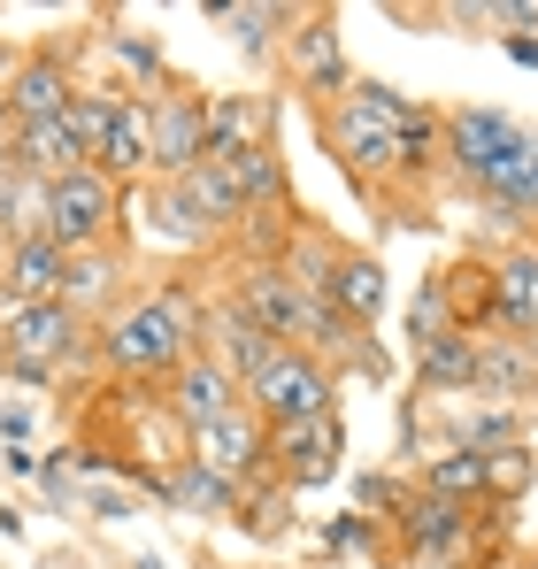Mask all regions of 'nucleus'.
I'll use <instances>...</instances> for the list:
<instances>
[{"instance_id":"nucleus-37","label":"nucleus","mask_w":538,"mask_h":569,"mask_svg":"<svg viewBox=\"0 0 538 569\" xmlns=\"http://www.w3.org/2000/svg\"><path fill=\"white\" fill-rule=\"evenodd\" d=\"M0 470H8V477H39V462H31L23 447H0Z\"/></svg>"},{"instance_id":"nucleus-13","label":"nucleus","mask_w":538,"mask_h":569,"mask_svg":"<svg viewBox=\"0 0 538 569\" xmlns=\"http://www.w3.org/2000/svg\"><path fill=\"white\" fill-rule=\"evenodd\" d=\"M170 408H178L185 439H192V431L223 423V416H231V408H247V400H239V385L223 378V370H216L208 355H192V362H185L178 378H170Z\"/></svg>"},{"instance_id":"nucleus-23","label":"nucleus","mask_w":538,"mask_h":569,"mask_svg":"<svg viewBox=\"0 0 538 569\" xmlns=\"http://www.w3.org/2000/svg\"><path fill=\"white\" fill-rule=\"evenodd\" d=\"M292 62H300V78H308V86H323V93H347V86H355L331 23H300V31H292Z\"/></svg>"},{"instance_id":"nucleus-9","label":"nucleus","mask_w":538,"mask_h":569,"mask_svg":"<svg viewBox=\"0 0 538 569\" xmlns=\"http://www.w3.org/2000/svg\"><path fill=\"white\" fill-rule=\"evenodd\" d=\"M200 355H208V362H216L223 378L247 392V385L262 378V370L277 362V355H285V347H277L262 323H255V316H247V308L231 300V308H216V316H208V339H200Z\"/></svg>"},{"instance_id":"nucleus-30","label":"nucleus","mask_w":538,"mask_h":569,"mask_svg":"<svg viewBox=\"0 0 538 569\" xmlns=\"http://www.w3.org/2000/svg\"><path fill=\"white\" fill-rule=\"evenodd\" d=\"M461 447H469V455H500V447H516V416H508V408H485V416H469Z\"/></svg>"},{"instance_id":"nucleus-16","label":"nucleus","mask_w":538,"mask_h":569,"mask_svg":"<svg viewBox=\"0 0 538 569\" xmlns=\"http://www.w3.org/2000/svg\"><path fill=\"white\" fill-rule=\"evenodd\" d=\"M62 284H70V247H54V239H23V247H8V300H16V308H31V300H62Z\"/></svg>"},{"instance_id":"nucleus-35","label":"nucleus","mask_w":538,"mask_h":569,"mask_svg":"<svg viewBox=\"0 0 538 569\" xmlns=\"http://www.w3.org/2000/svg\"><path fill=\"white\" fill-rule=\"evenodd\" d=\"M23 439H31V408H8L0 416V447H23Z\"/></svg>"},{"instance_id":"nucleus-27","label":"nucleus","mask_w":538,"mask_h":569,"mask_svg":"<svg viewBox=\"0 0 538 569\" xmlns=\"http://www.w3.org/2000/svg\"><path fill=\"white\" fill-rule=\"evenodd\" d=\"M108 292H116V262H108L100 247H92V254H70V284H62V300L86 316V308H100Z\"/></svg>"},{"instance_id":"nucleus-7","label":"nucleus","mask_w":538,"mask_h":569,"mask_svg":"<svg viewBox=\"0 0 538 569\" xmlns=\"http://www.w3.org/2000/svg\"><path fill=\"white\" fill-rule=\"evenodd\" d=\"M108 223H116V178H108L100 162L78 170V178H62L54 200H47V239L70 247V254H92Z\"/></svg>"},{"instance_id":"nucleus-18","label":"nucleus","mask_w":538,"mask_h":569,"mask_svg":"<svg viewBox=\"0 0 538 569\" xmlns=\"http://www.w3.org/2000/svg\"><path fill=\"white\" fill-rule=\"evenodd\" d=\"M216 170L231 178V192L247 200V208H285V162H277V147H239V154H216Z\"/></svg>"},{"instance_id":"nucleus-17","label":"nucleus","mask_w":538,"mask_h":569,"mask_svg":"<svg viewBox=\"0 0 538 569\" xmlns=\"http://www.w3.org/2000/svg\"><path fill=\"white\" fill-rule=\"evenodd\" d=\"M100 170H108V178H139V170H155V116H147V100H116V123H108V147H100Z\"/></svg>"},{"instance_id":"nucleus-39","label":"nucleus","mask_w":538,"mask_h":569,"mask_svg":"<svg viewBox=\"0 0 538 569\" xmlns=\"http://www.w3.org/2000/svg\"><path fill=\"white\" fill-rule=\"evenodd\" d=\"M0 539H23V516L16 508H0Z\"/></svg>"},{"instance_id":"nucleus-2","label":"nucleus","mask_w":538,"mask_h":569,"mask_svg":"<svg viewBox=\"0 0 538 569\" xmlns=\"http://www.w3.org/2000/svg\"><path fill=\"white\" fill-rule=\"evenodd\" d=\"M200 339H208L200 300H192L185 284H162V292H147V300H131V308L108 316L100 355H108L123 378H178L185 362L200 355Z\"/></svg>"},{"instance_id":"nucleus-15","label":"nucleus","mask_w":538,"mask_h":569,"mask_svg":"<svg viewBox=\"0 0 538 569\" xmlns=\"http://www.w3.org/2000/svg\"><path fill=\"white\" fill-rule=\"evenodd\" d=\"M70 100H78L70 62H62V54H31V62L16 70V86H8V116H16V131H23V123H54V116H70Z\"/></svg>"},{"instance_id":"nucleus-21","label":"nucleus","mask_w":538,"mask_h":569,"mask_svg":"<svg viewBox=\"0 0 538 569\" xmlns=\"http://www.w3.org/2000/svg\"><path fill=\"white\" fill-rule=\"evenodd\" d=\"M492 316L508 331H538V254H508L492 270Z\"/></svg>"},{"instance_id":"nucleus-22","label":"nucleus","mask_w":538,"mask_h":569,"mask_svg":"<svg viewBox=\"0 0 538 569\" xmlns=\"http://www.w3.org/2000/svg\"><path fill=\"white\" fill-rule=\"evenodd\" d=\"M162 500H178V508H192V516H223V508H239V485H231V477H216L208 462H192V455H185L178 470L162 477Z\"/></svg>"},{"instance_id":"nucleus-3","label":"nucleus","mask_w":538,"mask_h":569,"mask_svg":"<svg viewBox=\"0 0 538 569\" xmlns=\"http://www.w3.org/2000/svg\"><path fill=\"white\" fill-rule=\"evenodd\" d=\"M78 355H86V316L70 300H31V308L0 300V370L16 385H54L62 362Z\"/></svg>"},{"instance_id":"nucleus-41","label":"nucleus","mask_w":538,"mask_h":569,"mask_svg":"<svg viewBox=\"0 0 538 569\" xmlns=\"http://www.w3.org/2000/svg\"><path fill=\"white\" fill-rule=\"evenodd\" d=\"M524 569H538V555H531V562H524Z\"/></svg>"},{"instance_id":"nucleus-10","label":"nucleus","mask_w":538,"mask_h":569,"mask_svg":"<svg viewBox=\"0 0 538 569\" xmlns=\"http://www.w3.org/2000/svg\"><path fill=\"white\" fill-rule=\"evenodd\" d=\"M192 462H208L216 477H231V485H255V470L269 462V423L255 408H231L223 423L192 431Z\"/></svg>"},{"instance_id":"nucleus-1","label":"nucleus","mask_w":538,"mask_h":569,"mask_svg":"<svg viewBox=\"0 0 538 569\" xmlns=\"http://www.w3.org/2000/svg\"><path fill=\"white\" fill-rule=\"evenodd\" d=\"M331 147L347 154L355 178H416L431 170V147H439V116H424L408 93L377 86V78H355L347 93L331 100Z\"/></svg>"},{"instance_id":"nucleus-31","label":"nucleus","mask_w":538,"mask_h":569,"mask_svg":"<svg viewBox=\"0 0 538 569\" xmlns=\"http://www.w3.org/2000/svg\"><path fill=\"white\" fill-rule=\"evenodd\" d=\"M492 208H500V216H538V139H531V154H524V170L492 192Z\"/></svg>"},{"instance_id":"nucleus-28","label":"nucleus","mask_w":538,"mask_h":569,"mask_svg":"<svg viewBox=\"0 0 538 569\" xmlns=\"http://www.w3.org/2000/svg\"><path fill=\"white\" fill-rule=\"evenodd\" d=\"M108 123H116V93H78L70 100V131H78V147H86L92 162H100V147H108Z\"/></svg>"},{"instance_id":"nucleus-12","label":"nucleus","mask_w":538,"mask_h":569,"mask_svg":"<svg viewBox=\"0 0 538 569\" xmlns=\"http://www.w3.org/2000/svg\"><path fill=\"white\" fill-rule=\"evenodd\" d=\"M400 547H408V562H454L469 547V508L439 500V492H416L400 508Z\"/></svg>"},{"instance_id":"nucleus-29","label":"nucleus","mask_w":538,"mask_h":569,"mask_svg":"<svg viewBox=\"0 0 538 569\" xmlns=\"http://www.w3.org/2000/svg\"><path fill=\"white\" fill-rule=\"evenodd\" d=\"M108 47H116V62H123V70L139 78V86H162V47H155L147 31H116Z\"/></svg>"},{"instance_id":"nucleus-4","label":"nucleus","mask_w":538,"mask_h":569,"mask_svg":"<svg viewBox=\"0 0 538 569\" xmlns=\"http://www.w3.org/2000/svg\"><path fill=\"white\" fill-rule=\"evenodd\" d=\"M531 139H538V131H524V123H516V116H500V108H454V116H447V162H454V178H461V186H477L485 200L524 170Z\"/></svg>"},{"instance_id":"nucleus-32","label":"nucleus","mask_w":538,"mask_h":569,"mask_svg":"<svg viewBox=\"0 0 538 569\" xmlns=\"http://www.w3.org/2000/svg\"><path fill=\"white\" fill-rule=\"evenodd\" d=\"M216 23H231V31L262 54V47H269V23H285V8H216Z\"/></svg>"},{"instance_id":"nucleus-40","label":"nucleus","mask_w":538,"mask_h":569,"mask_svg":"<svg viewBox=\"0 0 538 569\" xmlns=\"http://www.w3.org/2000/svg\"><path fill=\"white\" fill-rule=\"evenodd\" d=\"M139 569H162V562H155V555H147V562H139Z\"/></svg>"},{"instance_id":"nucleus-24","label":"nucleus","mask_w":538,"mask_h":569,"mask_svg":"<svg viewBox=\"0 0 538 569\" xmlns=\"http://www.w3.org/2000/svg\"><path fill=\"white\" fill-rule=\"evenodd\" d=\"M531 378H538V355H524L516 339H477V385L485 392H500V400H516V392H531Z\"/></svg>"},{"instance_id":"nucleus-19","label":"nucleus","mask_w":538,"mask_h":569,"mask_svg":"<svg viewBox=\"0 0 538 569\" xmlns=\"http://www.w3.org/2000/svg\"><path fill=\"white\" fill-rule=\"evenodd\" d=\"M262 100L255 93H216L208 100V162L216 154H239V147H262Z\"/></svg>"},{"instance_id":"nucleus-5","label":"nucleus","mask_w":538,"mask_h":569,"mask_svg":"<svg viewBox=\"0 0 538 569\" xmlns=\"http://www.w3.org/2000/svg\"><path fill=\"white\" fill-rule=\"evenodd\" d=\"M331 392H339V378H331L316 355L285 347L262 378L247 385V408L262 416L269 431H285V423H323V416H331Z\"/></svg>"},{"instance_id":"nucleus-14","label":"nucleus","mask_w":538,"mask_h":569,"mask_svg":"<svg viewBox=\"0 0 538 569\" xmlns=\"http://www.w3.org/2000/svg\"><path fill=\"white\" fill-rule=\"evenodd\" d=\"M16 170L39 178V186H62V178L92 170V154L78 147L70 116H54V123H23V131H16Z\"/></svg>"},{"instance_id":"nucleus-26","label":"nucleus","mask_w":538,"mask_h":569,"mask_svg":"<svg viewBox=\"0 0 538 569\" xmlns=\"http://www.w3.org/2000/svg\"><path fill=\"white\" fill-rule=\"evenodd\" d=\"M424 492H439V500H469V492H492V455H469V447L439 455V462L424 470Z\"/></svg>"},{"instance_id":"nucleus-11","label":"nucleus","mask_w":538,"mask_h":569,"mask_svg":"<svg viewBox=\"0 0 538 569\" xmlns=\"http://www.w3.org/2000/svg\"><path fill=\"white\" fill-rule=\"evenodd\" d=\"M269 462L285 470V485H292V492H308V485H331V477H339V416L269 431Z\"/></svg>"},{"instance_id":"nucleus-8","label":"nucleus","mask_w":538,"mask_h":569,"mask_svg":"<svg viewBox=\"0 0 538 569\" xmlns=\"http://www.w3.org/2000/svg\"><path fill=\"white\" fill-rule=\"evenodd\" d=\"M155 178H192L208 162V100L200 93H155Z\"/></svg>"},{"instance_id":"nucleus-38","label":"nucleus","mask_w":538,"mask_h":569,"mask_svg":"<svg viewBox=\"0 0 538 569\" xmlns=\"http://www.w3.org/2000/svg\"><path fill=\"white\" fill-rule=\"evenodd\" d=\"M508 54H516L524 70H538V39H508Z\"/></svg>"},{"instance_id":"nucleus-25","label":"nucleus","mask_w":538,"mask_h":569,"mask_svg":"<svg viewBox=\"0 0 538 569\" xmlns=\"http://www.w3.org/2000/svg\"><path fill=\"white\" fill-rule=\"evenodd\" d=\"M416 370H424V385H477V339L431 331V339L416 347Z\"/></svg>"},{"instance_id":"nucleus-20","label":"nucleus","mask_w":538,"mask_h":569,"mask_svg":"<svg viewBox=\"0 0 538 569\" xmlns=\"http://www.w3.org/2000/svg\"><path fill=\"white\" fill-rule=\"evenodd\" d=\"M331 300H339V316H347L355 331H369V323L385 316V270H377V254H339Z\"/></svg>"},{"instance_id":"nucleus-6","label":"nucleus","mask_w":538,"mask_h":569,"mask_svg":"<svg viewBox=\"0 0 538 569\" xmlns=\"http://www.w3.org/2000/svg\"><path fill=\"white\" fill-rule=\"evenodd\" d=\"M155 208H162V231H170V239H208V231H231V223L247 216V200L231 192V178H223L216 162H200L192 178H162Z\"/></svg>"},{"instance_id":"nucleus-36","label":"nucleus","mask_w":538,"mask_h":569,"mask_svg":"<svg viewBox=\"0 0 538 569\" xmlns=\"http://www.w3.org/2000/svg\"><path fill=\"white\" fill-rule=\"evenodd\" d=\"M16 170V116H8V100H0V178Z\"/></svg>"},{"instance_id":"nucleus-34","label":"nucleus","mask_w":538,"mask_h":569,"mask_svg":"<svg viewBox=\"0 0 538 569\" xmlns=\"http://www.w3.org/2000/svg\"><path fill=\"white\" fill-rule=\"evenodd\" d=\"M355 492H361V508H385V516H400V508H408V500H400V492H392L385 477H361Z\"/></svg>"},{"instance_id":"nucleus-33","label":"nucleus","mask_w":538,"mask_h":569,"mask_svg":"<svg viewBox=\"0 0 538 569\" xmlns=\"http://www.w3.org/2000/svg\"><path fill=\"white\" fill-rule=\"evenodd\" d=\"M323 547H331V555H355V547H369V516H339V523H323Z\"/></svg>"}]
</instances>
